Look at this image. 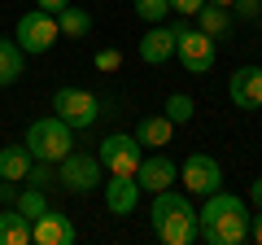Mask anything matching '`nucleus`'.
<instances>
[{"label": "nucleus", "instance_id": "nucleus-1", "mask_svg": "<svg viewBox=\"0 0 262 245\" xmlns=\"http://www.w3.org/2000/svg\"><path fill=\"white\" fill-rule=\"evenodd\" d=\"M196 241L206 245H245L249 241V206L236 193H210L196 210Z\"/></svg>", "mask_w": 262, "mask_h": 245}, {"label": "nucleus", "instance_id": "nucleus-2", "mask_svg": "<svg viewBox=\"0 0 262 245\" xmlns=\"http://www.w3.org/2000/svg\"><path fill=\"white\" fill-rule=\"evenodd\" d=\"M149 223H153V232H158L162 245H192L196 241V210L188 201V193H175V184L153 193Z\"/></svg>", "mask_w": 262, "mask_h": 245}, {"label": "nucleus", "instance_id": "nucleus-3", "mask_svg": "<svg viewBox=\"0 0 262 245\" xmlns=\"http://www.w3.org/2000/svg\"><path fill=\"white\" fill-rule=\"evenodd\" d=\"M22 145L31 149V158H39V162H61L66 153L75 149V127H66L57 114H48V118H35L27 127V136H22Z\"/></svg>", "mask_w": 262, "mask_h": 245}, {"label": "nucleus", "instance_id": "nucleus-4", "mask_svg": "<svg viewBox=\"0 0 262 245\" xmlns=\"http://www.w3.org/2000/svg\"><path fill=\"white\" fill-rule=\"evenodd\" d=\"M175 57L184 62L188 75H210L219 62V39L206 35L201 27H188V22H175Z\"/></svg>", "mask_w": 262, "mask_h": 245}, {"label": "nucleus", "instance_id": "nucleus-5", "mask_svg": "<svg viewBox=\"0 0 262 245\" xmlns=\"http://www.w3.org/2000/svg\"><path fill=\"white\" fill-rule=\"evenodd\" d=\"M53 114L66 122V127H75V132H88L96 118L105 114V101L96 92H88V88H57L53 92Z\"/></svg>", "mask_w": 262, "mask_h": 245}, {"label": "nucleus", "instance_id": "nucleus-6", "mask_svg": "<svg viewBox=\"0 0 262 245\" xmlns=\"http://www.w3.org/2000/svg\"><path fill=\"white\" fill-rule=\"evenodd\" d=\"M13 39H18V48L22 53H35V57H44L48 48L61 39V27H57V13H48V9H31V13H22L18 18V27H13Z\"/></svg>", "mask_w": 262, "mask_h": 245}, {"label": "nucleus", "instance_id": "nucleus-7", "mask_svg": "<svg viewBox=\"0 0 262 245\" xmlns=\"http://www.w3.org/2000/svg\"><path fill=\"white\" fill-rule=\"evenodd\" d=\"M57 179H61V189L66 193H79V197H88V193L101 189V179H105V167L96 153H66L61 162H57Z\"/></svg>", "mask_w": 262, "mask_h": 245}, {"label": "nucleus", "instance_id": "nucleus-8", "mask_svg": "<svg viewBox=\"0 0 262 245\" xmlns=\"http://www.w3.org/2000/svg\"><path fill=\"white\" fill-rule=\"evenodd\" d=\"M96 158H101L105 175H136V167L144 158V145L131 132H110L101 140V149H96Z\"/></svg>", "mask_w": 262, "mask_h": 245}, {"label": "nucleus", "instance_id": "nucleus-9", "mask_svg": "<svg viewBox=\"0 0 262 245\" xmlns=\"http://www.w3.org/2000/svg\"><path fill=\"white\" fill-rule=\"evenodd\" d=\"M219 189H223V167H219V158H210V153H188L184 158V193L210 197Z\"/></svg>", "mask_w": 262, "mask_h": 245}, {"label": "nucleus", "instance_id": "nucleus-10", "mask_svg": "<svg viewBox=\"0 0 262 245\" xmlns=\"http://www.w3.org/2000/svg\"><path fill=\"white\" fill-rule=\"evenodd\" d=\"M31 241H35V245H75L79 241V228H75V219L66 215V210L48 206L44 215L31 223Z\"/></svg>", "mask_w": 262, "mask_h": 245}, {"label": "nucleus", "instance_id": "nucleus-11", "mask_svg": "<svg viewBox=\"0 0 262 245\" xmlns=\"http://www.w3.org/2000/svg\"><path fill=\"white\" fill-rule=\"evenodd\" d=\"M179 179V167L166 158V153H144L140 158V167H136V184H140V193H162V189H170Z\"/></svg>", "mask_w": 262, "mask_h": 245}, {"label": "nucleus", "instance_id": "nucleus-12", "mask_svg": "<svg viewBox=\"0 0 262 245\" xmlns=\"http://www.w3.org/2000/svg\"><path fill=\"white\" fill-rule=\"evenodd\" d=\"M105 189V206H110V215H136V206H140V184H136V175H105L101 179Z\"/></svg>", "mask_w": 262, "mask_h": 245}, {"label": "nucleus", "instance_id": "nucleus-13", "mask_svg": "<svg viewBox=\"0 0 262 245\" xmlns=\"http://www.w3.org/2000/svg\"><path fill=\"white\" fill-rule=\"evenodd\" d=\"M227 96L236 110H262V66H241L227 79Z\"/></svg>", "mask_w": 262, "mask_h": 245}, {"label": "nucleus", "instance_id": "nucleus-14", "mask_svg": "<svg viewBox=\"0 0 262 245\" xmlns=\"http://www.w3.org/2000/svg\"><path fill=\"white\" fill-rule=\"evenodd\" d=\"M140 57L149 66H166L170 57H175V31L162 27V22H149V31L140 39Z\"/></svg>", "mask_w": 262, "mask_h": 245}, {"label": "nucleus", "instance_id": "nucleus-15", "mask_svg": "<svg viewBox=\"0 0 262 245\" xmlns=\"http://www.w3.org/2000/svg\"><path fill=\"white\" fill-rule=\"evenodd\" d=\"M131 136H136L144 149H162V145H170V136H175V122H170L166 114H144Z\"/></svg>", "mask_w": 262, "mask_h": 245}, {"label": "nucleus", "instance_id": "nucleus-16", "mask_svg": "<svg viewBox=\"0 0 262 245\" xmlns=\"http://www.w3.org/2000/svg\"><path fill=\"white\" fill-rule=\"evenodd\" d=\"M22 75H27V53L18 48V39L0 35V88H13Z\"/></svg>", "mask_w": 262, "mask_h": 245}, {"label": "nucleus", "instance_id": "nucleus-17", "mask_svg": "<svg viewBox=\"0 0 262 245\" xmlns=\"http://www.w3.org/2000/svg\"><path fill=\"white\" fill-rule=\"evenodd\" d=\"M0 245H31V219L18 206L0 210Z\"/></svg>", "mask_w": 262, "mask_h": 245}, {"label": "nucleus", "instance_id": "nucleus-18", "mask_svg": "<svg viewBox=\"0 0 262 245\" xmlns=\"http://www.w3.org/2000/svg\"><path fill=\"white\" fill-rule=\"evenodd\" d=\"M192 18H196V27L206 31V35H214V39H223L227 31H232V9H223V5H210V0L192 13Z\"/></svg>", "mask_w": 262, "mask_h": 245}, {"label": "nucleus", "instance_id": "nucleus-19", "mask_svg": "<svg viewBox=\"0 0 262 245\" xmlns=\"http://www.w3.org/2000/svg\"><path fill=\"white\" fill-rule=\"evenodd\" d=\"M31 149L27 145H5L0 149V179H27V171H31Z\"/></svg>", "mask_w": 262, "mask_h": 245}, {"label": "nucleus", "instance_id": "nucleus-20", "mask_svg": "<svg viewBox=\"0 0 262 245\" xmlns=\"http://www.w3.org/2000/svg\"><path fill=\"white\" fill-rule=\"evenodd\" d=\"M57 27H61V35L83 39L88 31H92V13H88V9H79V5H66V9L57 13Z\"/></svg>", "mask_w": 262, "mask_h": 245}, {"label": "nucleus", "instance_id": "nucleus-21", "mask_svg": "<svg viewBox=\"0 0 262 245\" xmlns=\"http://www.w3.org/2000/svg\"><path fill=\"white\" fill-rule=\"evenodd\" d=\"M13 206H18L22 215H27L31 223H35V219H39V215L48 210V197H44V189H31V184H27V189H18V197H13Z\"/></svg>", "mask_w": 262, "mask_h": 245}, {"label": "nucleus", "instance_id": "nucleus-22", "mask_svg": "<svg viewBox=\"0 0 262 245\" xmlns=\"http://www.w3.org/2000/svg\"><path fill=\"white\" fill-rule=\"evenodd\" d=\"M162 114H166L170 122H188L196 114V101H192V96H184V92H175V96H166V110H162Z\"/></svg>", "mask_w": 262, "mask_h": 245}, {"label": "nucleus", "instance_id": "nucleus-23", "mask_svg": "<svg viewBox=\"0 0 262 245\" xmlns=\"http://www.w3.org/2000/svg\"><path fill=\"white\" fill-rule=\"evenodd\" d=\"M27 184H31V189H53V184H57V171H53V162H31V171H27Z\"/></svg>", "mask_w": 262, "mask_h": 245}, {"label": "nucleus", "instance_id": "nucleus-24", "mask_svg": "<svg viewBox=\"0 0 262 245\" xmlns=\"http://www.w3.org/2000/svg\"><path fill=\"white\" fill-rule=\"evenodd\" d=\"M170 13V0H136V18L140 22H162Z\"/></svg>", "mask_w": 262, "mask_h": 245}, {"label": "nucleus", "instance_id": "nucleus-25", "mask_svg": "<svg viewBox=\"0 0 262 245\" xmlns=\"http://www.w3.org/2000/svg\"><path fill=\"white\" fill-rule=\"evenodd\" d=\"M227 9H232V18H241V22H258L262 18V0H232Z\"/></svg>", "mask_w": 262, "mask_h": 245}, {"label": "nucleus", "instance_id": "nucleus-26", "mask_svg": "<svg viewBox=\"0 0 262 245\" xmlns=\"http://www.w3.org/2000/svg\"><path fill=\"white\" fill-rule=\"evenodd\" d=\"M118 66H122L118 48H101V53H96V70H118Z\"/></svg>", "mask_w": 262, "mask_h": 245}, {"label": "nucleus", "instance_id": "nucleus-27", "mask_svg": "<svg viewBox=\"0 0 262 245\" xmlns=\"http://www.w3.org/2000/svg\"><path fill=\"white\" fill-rule=\"evenodd\" d=\"M201 5H206V0H170V9H175V13H184V18H192V13L201 9Z\"/></svg>", "mask_w": 262, "mask_h": 245}, {"label": "nucleus", "instance_id": "nucleus-28", "mask_svg": "<svg viewBox=\"0 0 262 245\" xmlns=\"http://www.w3.org/2000/svg\"><path fill=\"white\" fill-rule=\"evenodd\" d=\"M249 241L262 245V210H258V215H249Z\"/></svg>", "mask_w": 262, "mask_h": 245}, {"label": "nucleus", "instance_id": "nucleus-29", "mask_svg": "<svg viewBox=\"0 0 262 245\" xmlns=\"http://www.w3.org/2000/svg\"><path fill=\"white\" fill-rule=\"evenodd\" d=\"M249 201H253V210H262V175L249 184Z\"/></svg>", "mask_w": 262, "mask_h": 245}, {"label": "nucleus", "instance_id": "nucleus-30", "mask_svg": "<svg viewBox=\"0 0 262 245\" xmlns=\"http://www.w3.org/2000/svg\"><path fill=\"white\" fill-rule=\"evenodd\" d=\"M35 5H39V9H48V13H61L70 0H35Z\"/></svg>", "mask_w": 262, "mask_h": 245}, {"label": "nucleus", "instance_id": "nucleus-31", "mask_svg": "<svg viewBox=\"0 0 262 245\" xmlns=\"http://www.w3.org/2000/svg\"><path fill=\"white\" fill-rule=\"evenodd\" d=\"M210 5H223V9H227V5H232V0H210Z\"/></svg>", "mask_w": 262, "mask_h": 245}]
</instances>
